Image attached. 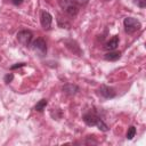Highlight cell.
Masks as SVG:
<instances>
[{
  "label": "cell",
  "mask_w": 146,
  "mask_h": 146,
  "mask_svg": "<svg viewBox=\"0 0 146 146\" xmlns=\"http://www.w3.org/2000/svg\"><path fill=\"white\" fill-rule=\"evenodd\" d=\"M40 23H41V26L44 30H50L51 24H52L51 14L49 11H47V10H42L41 14H40Z\"/></svg>",
  "instance_id": "obj_6"
},
{
  "label": "cell",
  "mask_w": 146,
  "mask_h": 146,
  "mask_svg": "<svg viewBox=\"0 0 146 146\" xmlns=\"http://www.w3.org/2000/svg\"><path fill=\"white\" fill-rule=\"evenodd\" d=\"M25 65H26L25 63H17V64H15V65L10 66V70H16V68H21V67H24Z\"/></svg>",
  "instance_id": "obj_16"
},
{
  "label": "cell",
  "mask_w": 146,
  "mask_h": 146,
  "mask_svg": "<svg viewBox=\"0 0 146 146\" xmlns=\"http://www.w3.org/2000/svg\"><path fill=\"white\" fill-rule=\"evenodd\" d=\"M135 5H137L139 8H145L146 7V0H133Z\"/></svg>",
  "instance_id": "obj_15"
},
{
  "label": "cell",
  "mask_w": 146,
  "mask_h": 146,
  "mask_svg": "<svg viewBox=\"0 0 146 146\" xmlns=\"http://www.w3.org/2000/svg\"><path fill=\"white\" fill-rule=\"evenodd\" d=\"M75 1H76V2L80 5V7H81V6H84V5H87L89 0H75Z\"/></svg>",
  "instance_id": "obj_18"
},
{
  "label": "cell",
  "mask_w": 146,
  "mask_h": 146,
  "mask_svg": "<svg viewBox=\"0 0 146 146\" xmlns=\"http://www.w3.org/2000/svg\"><path fill=\"white\" fill-rule=\"evenodd\" d=\"M98 92H99V95H100L103 98H105V99H112V98H114V97L116 96V92H115L114 88H112V87H110V86H106V84H102V86L99 87Z\"/></svg>",
  "instance_id": "obj_7"
},
{
  "label": "cell",
  "mask_w": 146,
  "mask_h": 146,
  "mask_svg": "<svg viewBox=\"0 0 146 146\" xmlns=\"http://www.w3.org/2000/svg\"><path fill=\"white\" fill-rule=\"evenodd\" d=\"M123 27H124L125 33L132 34V33L140 30L141 23L135 17H125L124 21H123Z\"/></svg>",
  "instance_id": "obj_3"
},
{
  "label": "cell",
  "mask_w": 146,
  "mask_h": 146,
  "mask_svg": "<svg viewBox=\"0 0 146 146\" xmlns=\"http://www.w3.org/2000/svg\"><path fill=\"white\" fill-rule=\"evenodd\" d=\"M119 46V36L117 35H114L113 38H111L108 41L105 42L104 44V49L110 51V50H115Z\"/></svg>",
  "instance_id": "obj_10"
},
{
  "label": "cell",
  "mask_w": 146,
  "mask_h": 146,
  "mask_svg": "<svg viewBox=\"0 0 146 146\" xmlns=\"http://www.w3.org/2000/svg\"><path fill=\"white\" fill-rule=\"evenodd\" d=\"M82 120L83 122L88 125V127H97L100 131L103 132H107L110 130L108 125L104 122V120L102 119V116H99V114L96 112L95 108L92 110H89L88 112H86L83 115H82Z\"/></svg>",
  "instance_id": "obj_1"
},
{
  "label": "cell",
  "mask_w": 146,
  "mask_h": 146,
  "mask_svg": "<svg viewBox=\"0 0 146 146\" xmlns=\"http://www.w3.org/2000/svg\"><path fill=\"white\" fill-rule=\"evenodd\" d=\"M16 38H17L18 42L22 46H24L26 48H30V46L33 41V33L30 30H21L19 32H17Z\"/></svg>",
  "instance_id": "obj_5"
},
{
  "label": "cell",
  "mask_w": 146,
  "mask_h": 146,
  "mask_svg": "<svg viewBox=\"0 0 146 146\" xmlns=\"http://www.w3.org/2000/svg\"><path fill=\"white\" fill-rule=\"evenodd\" d=\"M47 105H48V100H47L46 98H42V99H40V100L35 104L34 110H35L36 112H43Z\"/></svg>",
  "instance_id": "obj_12"
},
{
  "label": "cell",
  "mask_w": 146,
  "mask_h": 146,
  "mask_svg": "<svg viewBox=\"0 0 146 146\" xmlns=\"http://www.w3.org/2000/svg\"><path fill=\"white\" fill-rule=\"evenodd\" d=\"M64 42H65L66 47H67L73 54H75V55H78V56H82V50H81V48L79 47V44L76 43V41L70 39V40H65Z\"/></svg>",
  "instance_id": "obj_8"
},
{
  "label": "cell",
  "mask_w": 146,
  "mask_h": 146,
  "mask_svg": "<svg viewBox=\"0 0 146 146\" xmlns=\"http://www.w3.org/2000/svg\"><path fill=\"white\" fill-rule=\"evenodd\" d=\"M62 90H63V92L66 94L67 96H74V95H76V94L79 92L80 88H79L76 84H73V83H66V84L63 86Z\"/></svg>",
  "instance_id": "obj_9"
},
{
  "label": "cell",
  "mask_w": 146,
  "mask_h": 146,
  "mask_svg": "<svg viewBox=\"0 0 146 146\" xmlns=\"http://www.w3.org/2000/svg\"><path fill=\"white\" fill-rule=\"evenodd\" d=\"M135 136H136V128H135L133 125H130V127L128 128V131H127L125 137H127L128 140H131Z\"/></svg>",
  "instance_id": "obj_13"
},
{
  "label": "cell",
  "mask_w": 146,
  "mask_h": 146,
  "mask_svg": "<svg viewBox=\"0 0 146 146\" xmlns=\"http://www.w3.org/2000/svg\"><path fill=\"white\" fill-rule=\"evenodd\" d=\"M14 80V74L13 73H7L6 75H5V78H3V81H5V83H10L11 81Z\"/></svg>",
  "instance_id": "obj_14"
},
{
  "label": "cell",
  "mask_w": 146,
  "mask_h": 146,
  "mask_svg": "<svg viewBox=\"0 0 146 146\" xmlns=\"http://www.w3.org/2000/svg\"><path fill=\"white\" fill-rule=\"evenodd\" d=\"M121 51H116V50H110L104 55V59L108 60V62H116L121 58Z\"/></svg>",
  "instance_id": "obj_11"
},
{
  "label": "cell",
  "mask_w": 146,
  "mask_h": 146,
  "mask_svg": "<svg viewBox=\"0 0 146 146\" xmlns=\"http://www.w3.org/2000/svg\"><path fill=\"white\" fill-rule=\"evenodd\" d=\"M11 1V3L13 5H15V6H19V5H22L23 3V1L24 0H10Z\"/></svg>",
  "instance_id": "obj_17"
},
{
  "label": "cell",
  "mask_w": 146,
  "mask_h": 146,
  "mask_svg": "<svg viewBox=\"0 0 146 146\" xmlns=\"http://www.w3.org/2000/svg\"><path fill=\"white\" fill-rule=\"evenodd\" d=\"M60 9L71 18H74L80 10V5L75 0H58Z\"/></svg>",
  "instance_id": "obj_2"
},
{
  "label": "cell",
  "mask_w": 146,
  "mask_h": 146,
  "mask_svg": "<svg viewBox=\"0 0 146 146\" xmlns=\"http://www.w3.org/2000/svg\"><path fill=\"white\" fill-rule=\"evenodd\" d=\"M30 48L39 57H44L47 54V43L42 38H36L35 40L32 41Z\"/></svg>",
  "instance_id": "obj_4"
}]
</instances>
